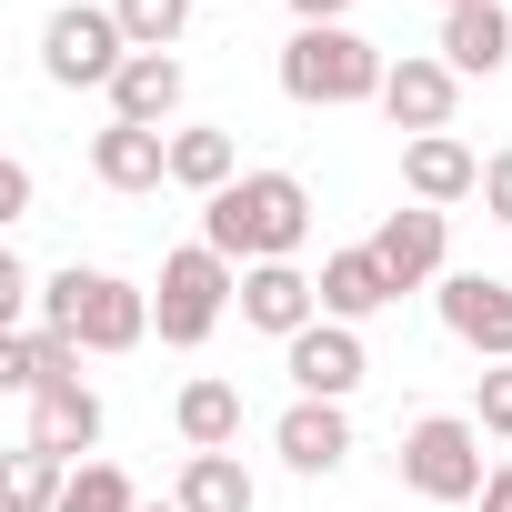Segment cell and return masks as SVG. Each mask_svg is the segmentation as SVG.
<instances>
[{"mask_svg":"<svg viewBox=\"0 0 512 512\" xmlns=\"http://www.w3.org/2000/svg\"><path fill=\"white\" fill-rule=\"evenodd\" d=\"M201 241L221 251V262H302L312 241V181L302 171H241L231 191L201 201Z\"/></svg>","mask_w":512,"mask_h":512,"instance_id":"6da1fadb","label":"cell"},{"mask_svg":"<svg viewBox=\"0 0 512 512\" xmlns=\"http://www.w3.org/2000/svg\"><path fill=\"white\" fill-rule=\"evenodd\" d=\"M41 332H71L81 352L121 362V352H141V342H151V292H141V282H121V272L61 262V272L41 282Z\"/></svg>","mask_w":512,"mask_h":512,"instance_id":"7a4b0ae2","label":"cell"},{"mask_svg":"<svg viewBox=\"0 0 512 512\" xmlns=\"http://www.w3.org/2000/svg\"><path fill=\"white\" fill-rule=\"evenodd\" d=\"M382 81H392V51H372L352 21L282 41V101H302V111H362V101H382Z\"/></svg>","mask_w":512,"mask_h":512,"instance_id":"3957f363","label":"cell"},{"mask_svg":"<svg viewBox=\"0 0 512 512\" xmlns=\"http://www.w3.org/2000/svg\"><path fill=\"white\" fill-rule=\"evenodd\" d=\"M221 312H241V262H221L211 241L161 251V282H151V332L171 352H201L221 332Z\"/></svg>","mask_w":512,"mask_h":512,"instance_id":"277c9868","label":"cell"},{"mask_svg":"<svg viewBox=\"0 0 512 512\" xmlns=\"http://www.w3.org/2000/svg\"><path fill=\"white\" fill-rule=\"evenodd\" d=\"M392 472H402L412 502H442V512H452V502H482V482H492V462H482V422H472V412H412Z\"/></svg>","mask_w":512,"mask_h":512,"instance_id":"5b68a950","label":"cell"},{"mask_svg":"<svg viewBox=\"0 0 512 512\" xmlns=\"http://www.w3.org/2000/svg\"><path fill=\"white\" fill-rule=\"evenodd\" d=\"M131 61V31L111 0H61V11L41 21V81L51 91H111Z\"/></svg>","mask_w":512,"mask_h":512,"instance_id":"8992f818","label":"cell"},{"mask_svg":"<svg viewBox=\"0 0 512 512\" xmlns=\"http://www.w3.org/2000/svg\"><path fill=\"white\" fill-rule=\"evenodd\" d=\"M432 322H442L472 362H512V282H492V272H442Z\"/></svg>","mask_w":512,"mask_h":512,"instance_id":"52a82bcc","label":"cell"},{"mask_svg":"<svg viewBox=\"0 0 512 512\" xmlns=\"http://www.w3.org/2000/svg\"><path fill=\"white\" fill-rule=\"evenodd\" d=\"M372 111H382L402 141H422V131H452V111H462V71H452L442 51H402Z\"/></svg>","mask_w":512,"mask_h":512,"instance_id":"ba28073f","label":"cell"},{"mask_svg":"<svg viewBox=\"0 0 512 512\" xmlns=\"http://www.w3.org/2000/svg\"><path fill=\"white\" fill-rule=\"evenodd\" d=\"M372 251H382V272H392L402 292H442V272H452V211L402 201V211L372 221Z\"/></svg>","mask_w":512,"mask_h":512,"instance_id":"9c48e42d","label":"cell"},{"mask_svg":"<svg viewBox=\"0 0 512 512\" xmlns=\"http://www.w3.org/2000/svg\"><path fill=\"white\" fill-rule=\"evenodd\" d=\"M282 372H292V402H352L362 372H372V352H362L352 322H312L302 342H282Z\"/></svg>","mask_w":512,"mask_h":512,"instance_id":"30bf717a","label":"cell"},{"mask_svg":"<svg viewBox=\"0 0 512 512\" xmlns=\"http://www.w3.org/2000/svg\"><path fill=\"white\" fill-rule=\"evenodd\" d=\"M241 322L272 332V342H302V332L322 322V272H302V262H251V272H241Z\"/></svg>","mask_w":512,"mask_h":512,"instance_id":"8fae6325","label":"cell"},{"mask_svg":"<svg viewBox=\"0 0 512 512\" xmlns=\"http://www.w3.org/2000/svg\"><path fill=\"white\" fill-rule=\"evenodd\" d=\"M272 452H282V472H302V482H332V472L352 462V402H282V422H272Z\"/></svg>","mask_w":512,"mask_h":512,"instance_id":"7c38bea8","label":"cell"},{"mask_svg":"<svg viewBox=\"0 0 512 512\" xmlns=\"http://www.w3.org/2000/svg\"><path fill=\"white\" fill-rule=\"evenodd\" d=\"M91 181L121 191V201H151L171 181V131H141V121H101L91 131Z\"/></svg>","mask_w":512,"mask_h":512,"instance_id":"4fadbf2b","label":"cell"},{"mask_svg":"<svg viewBox=\"0 0 512 512\" xmlns=\"http://www.w3.org/2000/svg\"><path fill=\"white\" fill-rule=\"evenodd\" d=\"M402 201H422V211L482 201V151H472V141H452V131H422V141H402Z\"/></svg>","mask_w":512,"mask_h":512,"instance_id":"5bb4252c","label":"cell"},{"mask_svg":"<svg viewBox=\"0 0 512 512\" xmlns=\"http://www.w3.org/2000/svg\"><path fill=\"white\" fill-rule=\"evenodd\" d=\"M101 432H111V412H101V392L91 382H51L41 402H31V452H61V462H101Z\"/></svg>","mask_w":512,"mask_h":512,"instance_id":"9a60e30c","label":"cell"},{"mask_svg":"<svg viewBox=\"0 0 512 512\" xmlns=\"http://www.w3.org/2000/svg\"><path fill=\"white\" fill-rule=\"evenodd\" d=\"M392 302H402V282L382 272V251H372V241L322 251V322H352V332H362V322H382Z\"/></svg>","mask_w":512,"mask_h":512,"instance_id":"2e32d148","label":"cell"},{"mask_svg":"<svg viewBox=\"0 0 512 512\" xmlns=\"http://www.w3.org/2000/svg\"><path fill=\"white\" fill-rule=\"evenodd\" d=\"M181 91H191L181 51H131V61H121V81H111V121H141V131H171Z\"/></svg>","mask_w":512,"mask_h":512,"instance_id":"e0dca14e","label":"cell"},{"mask_svg":"<svg viewBox=\"0 0 512 512\" xmlns=\"http://www.w3.org/2000/svg\"><path fill=\"white\" fill-rule=\"evenodd\" d=\"M171 422H181V442H191V452H241V432H251V402H241V382H221V372H191V382H181V402H171Z\"/></svg>","mask_w":512,"mask_h":512,"instance_id":"ac0fdd59","label":"cell"},{"mask_svg":"<svg viewBox=\"0 0 512 512\" xmlns=\"http://www.w3.org/2000/svg\"><path fill=\"white\" fill-rule=\"evenodd\" d=\"M462 81H492V71H512V11L502 0H482V11H442V41H432Z\"/></svg>","mask_w":512,"mask_h":512,"instance_id":"d6986e66","label":"cell"},{"mask_svg":"<svg viewBox=\"0 0 512 512\" xmlns=\"http://www.w3.org/2000/svg\"><path fill=\"white\" fill-rule=\"evenodd\" d=\"M171 502L181 512H262V482H251L241 452H191L181 482H171Z\"/></svg>","mask_w":512,"mask_h":512,"instance_id":"ffe728a7","label":"cell"},{"mask_svg":"<svg viewBox=\"0 0 512 512\" xmlns=\"http://www.w3.org/2000/svg\"><path fill=\"white\" fill-rule=\"evenodd\" d=\"M231 181H241V141H231L221 121H181V131H171V191H201V201H211V191H231Z\"/></svg>","mask_w":512,"mask_h":512,"instance_id":"44dd1931","label":"cell"},{"mask_svg":"<svg viewBox=\"0 0 512 512\" xmlns=\"http://www.w3.org/2000/svg\"><path fill=\"white\" fill-rule=\"evenodd\" d=\"M71 472L81 462H61V452H11V472H0V502H11V512H61V492H71Z\"/></svg>","mask_w":512,"mask_h":512,"instance_id":"7402d4cb","label":"cell"},{"mask_svg":"<svg viewBox=\"0 0 512 512\" xmlns=\"http://www.w3.org/2000/svg\"><path fill=\"white\" fill-rule=\"evenodd\" d=\"M111 11H121L131 51H181V31H191V11H201V0H111Z\"/></svg>","mask_w":512,"mask_h":512,"instance_id":"603a6c76","label":"cell"},{"mask_svg":"<svg viewBox=\"0 0 512 512\" xmlns=\"http://www.w3.org/2000/svg\"><path fill=\"white\" fill-rule=\"evenodd\" d=\"M61 512H141V482H131L121 462H81L71 492H61Z\"/></svg>","mask_w":512,"mask_h":512,"instance_id":"cb8c5ba5","label":"cell"},{"mask_svg":"<svg viewBox=\"0 0 512 512\" xmlns=\"http://www.w3.org/2000/svg\"><path fill=\"white\" fill-rule=\"evenodd\" d=\"M472 422H482V442H512V362L472 372Z\"/></svg>","mask_w":512,"mask_h":512,"instance_id":"d4e9b609","label":"cell"},{"mask_svg":"<svg viewBox=\"0 0 512 512\" xmlns=\"http://www.w3.org/2000/svg\"><path fill=\"white\" fill-rule=\"evenodd\" d=\"M482 221H492V231H512V151H492V161H482Z\"/></svg>","mask_w":512,"mask_h":512,"instance_id":"484cf974","label":"cell"},{"mask_svg":"<svg viewBox=\"0 0 512 512\" xmlns=\"http://www.w3.org/2000/svg\"><path fill=\"white\" fill-rule=\"evenodd\" d=\"M31 201H41V171L11 161V171H0V221H31Z\"/></svg>","mask_w":512,"mask_h":512,"instance_id":"4316f807","label":"cell"},{"mask_svg":"<svg viewBox=\"0 0 512 512\" xmlns=\"http://www.w3.org/2000/svg\"><path fill=\"white\" fill-rule=\"evenodd\" d=\"M332 21H352V0H292V31H332Z\"/></svg>","mask_w":512,"mask_h":512,"instance_id":"83f0119b","label":"cell"},{"mask_svg":"<svg viewBox=\"0 0 512 512\" xmlns=\"http://www.w3.org/2000/svg\"><path fill=\"white\" fill-rule=\"evenodd\" d=\"M472 512H512V452L492 462V482H482V502H472Z\"/></svg>","mask_w":512,"mask_h":512,"instance_id":"f1b7e54d","label":"cell"},{"mask_svg":"<svg viewBox=\"0 0 512 512\" xmlns=\"http://www.w3.org/2000/svg\"><path fill=\"white\" fill-rule=\"evenodd\" d=\"M422 11H482V0H422Z\"/></svg>","mask_w":512,"mask_h":512,"instance_id":"f546056e","label":"cell"},{"mask_svg":"<svg viewBox=\"0 0 512 512\" xmlns=\"http://www.w3.org/2000/svg\"><path fill=\"white\" fill-rule=\"evenodd\" d=\"M141 512H181V502H141Z\"/></svg>","mask_w":512,"mask_h":512,"instance_id":"4dcf8cb0","label":"cell"}]
</instances>
